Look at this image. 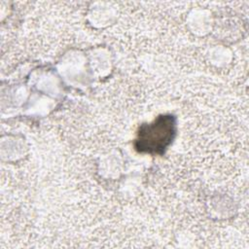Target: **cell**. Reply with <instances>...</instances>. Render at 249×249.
Listing matches in <instances>:
<instances>
[{
  "label": "cell",
  "mask_w": 249,
  "mask_h": 249,
  "mask_svg": "<svg viewBox=\"0 0 249 249\" xmlns=\"http://www.w3.org/2000/svg\"><path fill=\"white\" fill-rule=\"evenodd\" d=\"M175 134V120L171 115L159 116L153 123L140 126L136 149L141 153L161 154L169 146Z\"/></svg>",
  "instance_id": "6da1fadb"
}]
</instances>
